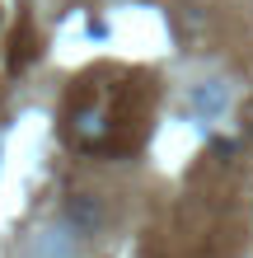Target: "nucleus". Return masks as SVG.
Wrapping results in <instances>:
<instances>
[{"instance_id": "f257e3e1", "label": "nucleus", "mask_w": 253, "mask_h": 258, "mask_svg": "<svg viewBox=\"0 0 253 258\" xmlns=\"http://www.w3.org/2000/svg\"><path fill=\"white\" fill-rule=\"evenodd\" d=\"M61 221L80 239H89V235H103V225H108V207H103L99 192H70L66 207H61Z\"/></svg>"}, {"instance_id": "7ed1b4c3", "label": "nucleus", "mask_w": 253, "mask_h": 258, "mask_svg": "<svg viewBox=\"0 0 253 258\" xmlns=\"http://www.w3.org/2000/svg\"><path fill=\"white\" fill-rule=\"evenodd\" d=\"M108 132H113V122H108V108L103 103H80L75 113H70V136H75L80 146H103L108 141Z\"/></svg>"}, {"instance_id": "20e7f679", "label": "nucleus", "mask_w": 253, "mask_h": 258, "mask_svg": "<svg viewBox=\"0 0 253 258\" xmlns=\"http://www.w3.org/2000/svg\"><path fill=\"white\" fill-rule=\"evenodd\" d=\"M220 103H225V89H220V85L197 89V94H192V108H197V113H206V117H216V113H220Z\"/></svg>"}, {"instance_id": "f03ea898", "label": "nucleus", "mask_w": 253, "mask_h": 258, "mask_svg": "<svg viewBox=\"0 0 253 258\" xmlns=\"http://www.w3.org/2000/svg\"><path fill=\"white\" fill-rule=\"evenodd\" d=\"M24 258H80V235L66 221L56 225H38L24 244Z\"/></svg>"}]
</instances>
